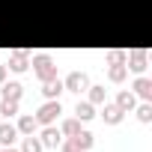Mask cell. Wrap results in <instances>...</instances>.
<instances>
[{
    "label": "cell",
    "instance_id": "cell-1",
    "mask_svg": "<svg viewBox=\"0 0 152 152\" xmlns=\"http://www.w3.org/2000/svg\"><path fill=\"white\" fill-rule=\"evenodd\" d=\"M33 69H36V75H39V81H54V78H57V66H54V60H51L48 54L33 57Z\"/></svg>",
    "mask_w": 152,
    "mask_h": 152
},
{
    "label": "cell",
    "instance_id": "cell-2",
    "mask_svg": "<svg viewBox=\"0 0 152 152\" xmlns=\"http://www.w3.org/2000/svg\"><path fill=\"white\" fill-rule=\"evenodd\" d=\"M60 113H63L60 102H57V99H48V102L39 107V113H36V122H45V125H51V122H54Z\"/></svg>",
    "mask_w": 152,
    "mask_h": 152
},
{
    "label": "cell",
    "instance_id": "cell-3",
    "mask_svg": "<svg viewBox=\"0 0 152 152\" xmlns=\"http://www.w3.org/2000/svg\"><path fill=\"white\" fill-rule=\"evenodd\" d=\"M63 87H66V90H72V93H81V90H87V87H90V78H87L84 72H72L69 78H66V84H63Z\"/></svg>",
    "mask_w": 152,
    "mask_h": 152
},
{
    "label": "cell",
    "instance_id": "cell-4",
    "mask_svg": "<svg viewBox=\"0 0 152 152\" xmlns=\"http://www.w3.org/2000/svg\"><path fill=\"white\" fill-rule=\"evenodd\" d=\"M125 69L143 72V69H146V51H131V54H125Z\"/></svg>",
    "mask_w": 152,
    "mask_h": 152
},
{
    "label": "cell",
    "instance_id": "cell-5",
    "mask_svg": "<svg viewBox=\"0 0 152 152\" xmlns=\"http://www.w3.org/2000/svg\"><path fill=\"white\" fill-rule=\"evenodd\" d=\"M39 140H42V146H51V149H57V146L63 143V131H60V128H54V125H48V128L42 131V137H39Z\"/></svg>",
    "mask_w": 152,
    "mask_h": 152
},
{
    "label": "cell",
    "instance_id": "cell-6",
    "mask_svg": "<svg viewBox=\"0 0 152 152\" xmlns=\"http://www.w3.org/2000/svg\"><path fill=\"white\" fill-rule=\"evenodd\" d=\"M122 113H125V110H119V107H116V102H113V104H110V102H104V110H102V116H104V122H110V125H116V122L122 119Z\"/></svg>",
    "mask_w": 152,
    "mask_h": 152
},
{
    "label": "cell",
    "instance_id": "cell-7",
    "mask_svg": "<svg viewBox=\"0 0 152 152\" xmlns=\"http://www.w3.org/2000/svg\"><path fill=\"white\" fill-rule=\"evenodd\" d=\"M30 63H27V51H15L12 57H9V69L12 72H24Z\"/></svg>",
    "mask_w": 152,
    "mask_h": 152
},
{
    "label": "cell",
    "instance_id": "cell-8",
    "mask_svg": "<svg viewBox=\"0 0 152 152\" xmlns=\"http://www.w3.org/2000/svg\"><path fill=\"white\" fill-rule=\"evenodd\" d=\"M15 134H18V128H15L12 122H3V125H0V143H3V146H12Z\"/></svg>",
    "mask_w": 152,
    "mask_h": 152
},
{
    "label": "cell",
    "instance_id": "cell-9",
    "mask_svg": "<svg viewBox=\"0 0 152 152\" xmlns=\"http://www.w3.org/2000/svg\"><path fill=\"white\" fill-rule=\"evenodd\" d=\"M137 102H134V93H128V90H119V96H116V107L119 110H131Z\"/></svg>",
    "mask_w": 152,
    "mask_h": 152
},
{
    "label": "cell",
    "instance_id": "cell-10",
    "mask_svg": "<svg viewBox=\"0 0 152 152\" xmlns=\"http://www.w3.org/2000/svg\"><path fill=\"white\" fill-rule=\"evenodd\" d=\"M72 140H75V143H78V149H81V152H87V149L93 146V134H90V131H84V128H81L78 134H75Z\"/></svg>",
    "mask_w": 152,
    "mask_h": 152
},
{
    "label": "cell",
    "instance_id": "cell-11",
    "mask_svg": "<svg viewBox=\"0 0 152 152\" xmlns=\"http://www.w3.org/2000/svg\"><path fill=\"white\" fill-rule=\"evenodd\" d=\"M75 113H78V119H81V122H87V119H93V116H96V110H93V104H90V102H78Z\"/></svg>",
    "mask_w": 152,
    "mask_h": 152
},
{
    "label": "cell",
    "instance_id": "cell-12",
    "mask_svg": "<svg viewBox=\"0 0 152 152\" xmlns=\"http://www.w3.org/2000/svg\"><path fill=\"white\" fill-rule=\"evenodd\" d=\"M134 90H137V96L152 99V81H149V78H137V81H134Z\"/></svg>",
    "mask_w": 152,
    "mask_h": 152
},
{
    "label": "cell",
    "instance_id": "cell-13",
    "mask_svg": "<svg viewBox=\"0 0 152 152\" xmlns=\"http://www.w3.org/2000/svg\"><path fill=\"white\" fill-rule=\"evenodd\" d=\"M42 93H45V99H57V96L63 93V84H60L57 78H54V81H45V90H42Z\"/></svg>",
    "mask_w": 152,
    "mask_h": 152
},
{
    "label": "cell",
    "instance_id": "cell-14",
    "mask_svg": "<svg viewBox=\"0 0 152 152\" xmlns=\"http://www.w3.org/2000/svg\"><path fill=\"white\" fill-rule=\"evenodd\" d=\"M0 113H3V116H15L18 113V102L15 99H3V102H0Z\"/></svg>",
    "mask_w": 152,
    "mask_h": 152
},
{
    "label": "cell",
    "instance_id": "cell-15",
    "mask_svg": "<svg viewBox=\"0 0 152 152\" xmlns=\"http://www.w3.org/2000/svg\"><path fill=\"white\" fill-rule=\"evenodd\" d=\"M3 99H15L18 102L21 99V84H15V81L12 84H3Z\"/></svg>",
    "mask_w": 152,
    "mask_h": 152
},
{
    "label": "cell",
    "instance_id": "cell-16",
    "mask_svg": "<svg viewBox=\"0 0 152 152\" xmlns=\"http://www.w3.org/2000/svg\"><path fill=\"white\" fill-rule=\"evenodd\" d=\"M18 131H21V134H33V131H36V116H21Z\"/></svg>",
    "mask_w": 152,
    "mask_h": 152
},
{
    "label": "cell",
    "instance_id": "cell-17",
    "mask_svg": "<svg viewBox=\"0 0 152 152\" xmlns=\"http://www.w3.org/2000/svg\"><path fill=\"white\" fill-rule=\"evenodd\" d=\"M21 152H42V140L39 137H33V134H27L24 137V149Z\"/></svg>",
    "mask_w": 152,
    "mask_h": 152
},
{
    "label": "cell",
    "instance_id": "cell-18",
    "mask_svg": "<svg viewBox=\"0 0 152 152\" xmlns=\"http://www.w3.org/2000/svg\"><path fill=\"white\" fill-rule=\"evenodd\" d=\"M107 75H110V81H122L125 75H128V69H125V63H113Z\"/></svg>",
    "mask_w": 152,
    "mask_h": 152
},
{
    "label": "cell",
    "instance_id": "cell-19",
    "mask_svg": "<svg viewBox=\"0 0 152 152\" xmlns=\"http://www.w3.org/2000/svg\"><path fill=\"white\" fill-rule=\"evenodd\" d=\"M78 131H81V119H66V122H63V134L75 137Z\"/></svg>",
    "mask_w": 152,
    "mask_h": 152
},
{
    "label": "cell",
    "instance_id": "cell-20",
    "mask_svg": "<svg viewBox=\"0 0 152 152\" xmlns=\"http://www.w3.org/2000/svg\"><path fill=\"white\" fill-rule=\"evenodd\" d=\"M90 90V104H102L104 102V87H87Z\"/></svg>",
    "mask_w": 152,
    "mask_h": 152
},
{
    "label": "cell",
    "instance_id": "cell-21",
    "mask_svg": "<svg viewBox=\"0 0 152 152\" xmlns=\"http://www.w3.org/2000/svg\"><path fill=\"white\" fill-rule=\"evenodd\" d=\"M137 119H140V122H149V119H152V107H149V104H140V107H137Z\"/></svg>",
    "mask_w": 152,
    "mask_h": 152
},
{
    "label": "cell",
    "instance_id": "cell-22",
    "mask_svg": "<svg viewBox=\"0 0 152 152\" xmlns=\"http://www.w3.org/2000/svg\"><path fill=\"white\" fill-rule=\"evenodd\" d=\"M60 149H63V152H81V149H78V143H75L72 137H69L66 143H60Z\"/></svg>",
    "mask_w": 152,
    "mask_h": 152
},
{
    "label": "cell",
    "instance_id": "cell-23",
    "mask_svg": "<svg viewBox=\"0 0 152 152\" xmlns=\"http://www.w3.org/2000/svg\"><path fill=\"white\" fill-rule=\"evenodd\" d=\"M107 60H110V63H125V51H110Z\"/></svg>",
    "mask_w": 152,
    "mask_h": 152
},
{
    "label": "cell",
    "instance_id": "cell-24",
    "mask_svg": "<svg viewBox=\"0 0 152 152\" xmlns=\"http://www.w3.org/2000/svg\"><path fill=\"white\" fill-rule=\"evenodd\" d=\"M3 78H6V66H0V84H3Z\"/></svg>",
    "mask_w": 152,
    "mask_h": 152
},
{
    "label": "cell",
    "instance_id": "cell-25",
    "mask_svg": "<svg viewBox=\"0 0 152 152\" xmlns=\"http://www.w3.org/2000/svg\"><path fill=\"white\" fill-rule=\"evenodd\" d=\"M0 152H18V149H12V146H9V149H0Z\"/></svg>",
    "mask_w": 152,
    "mask_h": 152
}]
</instances>
